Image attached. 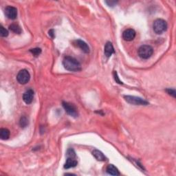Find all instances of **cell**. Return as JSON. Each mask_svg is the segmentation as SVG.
<instances>
[{
  "label": "cell",
  "instance_id": "obj_1",
  "mask_svg": "<svg viewBox=\"0 0 176 176\" xmlns=\"http://www.w3.org/2000/svg\"><path fill=\"white\" fill-rule=\"evenodd\" d=\"M63 65L67 70L70 72H78L81 70L80 63L72 56H66L63 60Z\"/></svg>",
  "mask_w": 176,
  "mask_h": 176
},
{
  "label": "cell",
  "instance_id": "obj_2",
  "mask_svg": "<svg viewBox=\"0 0 176 176\" xmlns=\"http://www.w3.org/2000/svg\"><path fill=\"white\" fill-rule=\"evenodd\" d=\"M153 29L157 35L162 34L167 29V22L162 19H158L154 21V24H153Z\"/></svg>",
  "mask_w": 176,
  "mask_h": 176
},
{
  "label": "cell",
  "instance_id": "obj_3",
  "mask_svg": "<svg viewBox=\"0 0 176 176\" xmlns=\"http://www.w3.org/2000/svg\"><path fill=\"white\" fill-rule=\"evenodd\" d=\"M138 55L143 59H147L152 56L154 53V49L151 45H144L140 46L138 50Z\"/></svg>",
  "mask_w": 176,
  "mask_h": 176
},
{
  "label": "cell",
  "instance_id": "obj_4",
  "mask_svg": "<svg viewBox=\"0 0 176 176\" xmlns=\"http://www.w3.org/2000/svg\"><path fill=\"white\" fill-rule=\"evenodd\" d=\"M124 98L129 103L134 105H147L149 102L143 98L134 96H125Z\"/></svg>",
  "mask_w": 176,
  "mask_h": 176
},
{
  "label": "cell",
  "instance_id": "obj_5",
  "mask_svg": "<svg viewBox=\"0 0 176 176\" xmlns=\"http://www.w3.org/2000/svg\"><path fill=\"white\" fill-rule=\"evenodd\" d=\"M30 75L28 70H22L19 72L17 76V80L20 84L24 85L30 81Z\"/></svg>",
  "mask_w": 176,
  "mask_h": 176
},
{
  "label": "cell",
  "instance_id": "obj_6",
  "mask_svg": "<svg viewBox=\"0 0 176 176\" xmlns=\"http://www.w3.org/2000/svg\"><path fill=\"white\" fill-rule=\"evenodd\" d=\"M63 107L65 110H66V112L70 115V116L73 117H76L78 116L77 109L73 104L66 102H63Z\"/></svg>",
  "mask_w": 176,
  "mask_h": 176
},
{
  "label": "cell",
  "instance_id": "obj_7",
  "mask_svg": "<svg viewBox=\"0 0 176 176\" xmlns=\"http://www.w3.org/2000/svg\"><path fill=\"white\" fill-rule=\"evenodd\" d=\"M5 14L10 19H15L17 17V10L13 6H8L5 9Z\"/></svg>",
  "mask_w": 176,
  "mask_h": 176
},
{
  "label": "cell",
  "instance_id": "obj_8",
  "mask_svg": "<svg viewBox=\"0 0 176 176\" xmlns=\"http://www.w3.org/2000/svg\"><path fill=\"white\" fill-rule=\"evenodd\" d=\"M136 37V32L133 29H127L123 33V38L127 41L133 40Z\"/></svg>",
  "mask_w": 176,
  "mask_h": 176
},
{
  "label": "cell",
  "instance_id": "obj_9",
  "mask_svg": "<svg viewBox=\"0 0 176 176\" xmlns=\"http://www.w3.org/2000/svg\"><path fill=\"white\" fill-rule=\"evenodd\" d=\"M34 98V92L32 89H28L23 94V100L26 104H30L32 102Z\"/></svg>",
  "mask_w": 176,
  "mask_h": 176
},
{
  "label": "cell",
  "instance_id": "obj_10",
  "mask_svg": "<svg viewBox=\"0 0 176 176\" xmlns=\"http://www.w3.org/2000/svg\"><path fill=\"white\" fill-rule=\"evenodd\" d=\"M74 44L76 45V47L80 48L83 52H85V53H89V46H88L87 44L85 43V41L80 40V39H78V40H76L74 41Z\"/></svg>",
  "mask_w": 176,
  "mask_h": 176
},
{
  "label": "cell",
  "instance_id": "obj_11",
  "mask_svg": "<svg viewBox=\"0 0 176 176\" xmlns=\"http://www.w3.org/2000/svg\"><path fill=\"white\" fill-rule=\"evenodd\" d=\"M104 52H105V56L107 58L110 57V56L112 55V54L114 53V49L112 43L107 42L105 44Z\"/></svg>",
  "mask_w": 176,
  "mask_h": 176
},
{
  "label": "cell",
  "instance_id": "obj_12",
  "mask_svg": "<svg viewBox=\"0 0 176 176\" xmlns=\"http://www.w3.org/2000/svg\"><path fill=\"white\" fill-rule=\"evenodd\" d=\"M106 171L107 173L112 175H120V172H119L118 169L116 168L114 165L113 164H109L107 167Z\"/></svg>",
  "mask_w": 176,
  "mask_h": 176
},
{
  "label": "cell",
  "instance_id": "obj_13",
  "mask_svg": "<svg viewBox=\"0 0 176 176\" xmlns=\"http://www.w3.org/2000/svg\"><path fill=\"white\" fill-rule=\"evenodd\" d=\"M76 165H77V161L75 160V158H67L66 164H65L64 168L65 169L72 168V167H76Z\"/></svg>",
  "mask_w": 176,
  "mask_h": 176
},
{
  "label": "cell",
  "instance_id": "obj_14",
  "mask_svg": "<svg viewBox=\"0 0 176 176\" xmlns=\"http://www.w3.org/2000/svg\"><path fill=\"white\" fill-rule=\"evenodd\" d=\"M92 155H93L94 158L98 161H105L106 160L105 156L104 154L99 150L94 149L93 151H92Z\"/></svg>",
  "mask_w": 176,
  "mask_h": 176
},
{
  "label": "cell",
  "instance_id": "obj_15",
  "mask_svg": "<svg viewBox=\"0 0 176 176\" xmlns=\"http://www.w3.org/2000/svg\"><path fill=\"white\" fill-rule=\"evenodd\" d=\"M10 137V131L8 129L1 128L0 129V138L1 140H7Z\"/></svg>",
  "mask_w": 176,
  "mask_h": 176
},
{
  "label": "cell",
  "instance_id": "obj_16",
  "mask_svg": "<svg viewBox=\"0 0 176 176\" xmlns=\"http://www.w3.org/2000/svg\"><path fill=\"white\" fill-rule=\"evenodd\" d=\"M9 29L12 32L16 33V34H21L22 33V28L17 24H12L11 25H10Z\"/></svg>",
  "mask_w": 176,
  "mask_h": 176
},
{
  "label": "cell",
  "instance_id": "obj_17",
  "mask_svg": "<svg viewBox=\"0 0 176 176\" xmlns=\"http://www.w3.org/2000/svg\"><path fill=\"white\" fill-rule=\"evenodd\" d=\"M20 125L22 127H26L27 125H28V119L26 118V117L23 116L20 119Z\"/></svg>",
  "mask_w": 176,
  "mask_h": 176
},
{
  "label": "cell",
  "instance_id": "obj_18",
  "mask_svg": "<svg viewBox=\"0 0 176 176\" xmlns=\"http://www.w3.org/2000/svg\"><path fill=\"white\" fill-rule=\"evenodd\" d=\"M30 52L33 54V55L37 57V56H39L40 55V54L41 53V50L40 48H34V49L30 50Z\"/></svg>",
  "mask_w": 176,
  "mask_h": 176
},
{
  "label": "cell",
  "instance_id": "obj_19",
  "mask_svg": "<svg viewBox=\"0 0 176 176\" xmlns=\"http://www.w3.org/2000/svg\"><path fill=\"white\" fill-rule=\"evenodd\" d=\"M0 35L2 37H7L8 35V30L4 28L3 26H0Z\"/></svg>",
  "mask_w": 176,
  "mask_h": 176
},
{
  "label": "cell",
  "instance_id": "obj_20",
  "mask_svg": "<svg viewBox=\"0 0 176 176\" xmlns=\"http://www.w3.org/2000/svg\"><path fill=\"white\" fill-rule=\"evenodd\" d=\"M67 157L68 158H75L76 157V154H75L74 151L72 149H69L67 151Z\"/></svg>",
  "mask_w": 176,
  "mask_h": 176
},
{
  "label": "cell",
  "instance_id": "obj_21",
  "mask_svg": "<svg viewBox=\"0 0 176 176\" xmlns=\"http://www.w3.org/2000/svg\"><path fill=\"white\" fill-rule=\"evenodd\" d=\"M166 92L169 94V95H171L173 97H174V98L175 97L176 92H175V89H171V88H169V89H166Z\"/></svg>",
  "mask_w": 176,
  "mask_h": 176
},
{
  "label": "cell",
  "instance_id": "obj_22",
  "mask_svg": "<svg viewBox=\"0 0 176 176\" xmlns=\"http://www.w3.org/2000/svg\"><path fill=\"white\" fill-rule=\"evenodd\" d=\"M114 79H115V81H116V82L119 83V84H123L122 81H120V79H119L118 75H117L116 72H114Z\"/></svg>",
  "mask_w": 176,
  "mask_h": 176
},
{
  "label": "cell",
  "instance_id": "obj_23",
  "mask_svg": "<svg viewBox=\"0 0 176 176\" xmlns=\"http://www.w3.org/2000/svg\"><path fill=\"white\" fill-rule=\"evenodd\" d=\"M105 3L107 4L109 6H111V7H112V6H116V4H117V1H105Z\"/></svg>",
  "mask_w": 176,
  "mask_h": 176
},
{
  "label": "cell",
  "instance_id": "obj_24",
  "mask_svg": "<svg viewBox=\"0 0 176 176\" xmlns=\"http://www.w3.org/2000/svg\"><path fill=\"white\" fill-rule=\"evenodd\" d=\"M49 35L52 37V38H54V30H51L49 31Z\"/></svg>",
  "mask_w": 176,
  "mask_h": 176
}]
</instances>
